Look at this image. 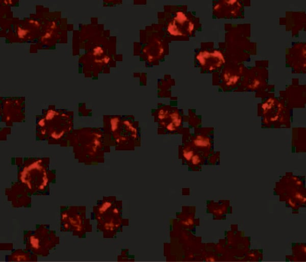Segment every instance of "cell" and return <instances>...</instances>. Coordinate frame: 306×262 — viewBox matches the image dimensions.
<instances>
[{
	"mask_svg": "<svg viewBox=\"0 0 306 262\" xmlns=\"http://www.w3.org/2000/svg\"><path fill=\"white\" fill-rule=\"evenodd\" d=\"M89 129L86 132L83 131L84 135L83 134L82 137L84 139H78L79 143L77 144L79 147L84 146L80 148V150L82 151L84 150V152L86 153V156H88V159L91 156V159L93 160L94 158L97 159L98 156L100 157V155H103L106 139L102 132L96 129Z\"/></svg>",
	"mask_w": 306,
	"mask_h": 262,
	"instance_id": "obj_5",
	"label": "cell"
},
{
	"mask_svg": "<svg viewBox=\"0 0 306 262\" xmlns=\"http://www.w3.org/2000/svg\"><path fill=\"white\" fill-rule=\"evenodd\" d=\"M155 121L161 134L175 133L182 131V119L178 111L170 107H164L157 111Z\"/></svg>",
	"mask_w": 306,
	"mask_h": 262,
	"instance_id": "obj_4",
	"label": "cell"
},
{
	"mask_svg": "<svg viewBox=\"0 0 306 262\" xmlns=\"http://www.w3.org/2000/svg\"><path fill=\"white\" fill-rule=\"evenodd\" d=\"M127 116H115L105 123L108 135L118 147L131 149L140 143L138 123Z\"/></svg>",
	"mask_w": 306,
	"mask_h": 262,
	"instance_id": "obj_1",
	"label": "cell"
},
{
	"mask_svg": "<svg viewBox=\"0 0 306 262\" xmlns=\"http://www.w3.org/2000/svg\"><path fill=\"white\" fill-rule=\"evenodd\" d=\"M63 115L55 111H48L47 114L37 122V130L39 136L51 140L59 141L65 139L72 127V123L62 118Z\"/></svg>",
	"mask_w": 306,
	"mask_h": 262,
	"instance_id": "obj_2",
	"label": "cell"
},
{
	"mask_svg": "<svg viewBox=\"0 0 306 262\" xmlns=\"http://www.w3.org/2000/svg\"><path fill=\"white\" fill-rule=\"evenodd\" d=\"M80 207H71L70 208L62 212L61 226L63 230H70L75 234L85 233L86 231V223L85 212L84 209Z\"/></svg>",
	"mask_w": 306,
	"mask_h": 262,
	"instance_id": "obj_7",
	"label": "cell"
},
{
	"mask_svg": "<svg viewBox=\"0 0 306 262\" xmlns=\"http://www.w3.org/2000/svg\"><path fill=\"white\" fill-rule=\"evenodd\" d=\"M55 234L50 231L38 229L34 232L30 233L27 237V246L34 252L42 254L48 253V251L55 246Z\"/></svg>",
	"mask_w": 306,
	"mask_h": 262,
	"instance_id": "obj_6",
	"label": "cell"
},
{
	"mask_svg": "<svg viewBox=\"0 0 306 262\" xmlns=\"http://www.w3.org/2000/svg\"><path fill=\"white\" fill-rule=\"evenodd\" d=\"M42 161L35 160L24 167L20 173L21 182L34 191L44 190L48 184L46 169L44 165H42Z\"/></svg>",
	"mask_w": 306,
	"mask_h": 262,
	"instance_id": "obj_3",
	"label": "cell"
}]
</instances>
